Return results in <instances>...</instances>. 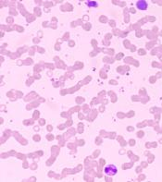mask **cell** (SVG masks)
I'll return each instance as SVG.
<instances>
[{
    "label": "cell",
    "mask_w": 162,
    "mask_h": 182,
    "mask_svg": "<svg viewBox=\"0 0 162 182\" xmlns=\"http://www.w3.org/2000/svg\"><path fill=\"white\" fill-rule=\"evenodd\" d=\"M147 7L148 5L146 0H138V1L136 2V7L140 10H146Z\"/></svg>",
    "instance_id": "2"
},
{
    "label": "cell",
    "mask_w": 162,
    "mask_h": 182,
    "mask_svg": "<svg viewBox=\"0 0 162 182\" xmlns=\"http://www.w3.org/2000/svg\"><path fill=\"white\" fill-rule=\"evenodd\" d=\"M86 5L88 7H97V3L96 1H87Z\"/></svg>",
    "instance_id": "3"
},
{
    "label": "cell",
    "mask_w": 162,
    "mask_h": 182,
    "mask_svg": "<svg viewBox=\"0 0 162 182\" xmlns=\"http://www.w3.org/2000/svg\"><path fill=\"white\" fill-rule=\"evenodd\" d=\"M105 173L106 175H110V176H114L117 174L118 172V169L116 167V166H114V164H109V166H106L105 167Z\"/></svg>",
    "instance_id": "1"
}]
</instances>
